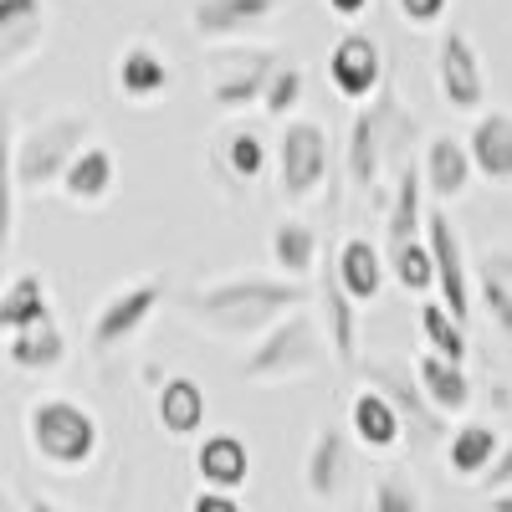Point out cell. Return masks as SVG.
<instances>
[{
  "label": "cell",
  "instance_id": "cell-1",
  "mask_svg": "<svg viewBox=\"0 0 512 512\" xmlns=\"http://www.w3.org/2000/svg\"><path fill=\"white\" fill-rule=\"evenodd\" d=\"M190 318L205 333H221V338H262L277 318L308 308V287L303 282H287V277H262V272H236L221 277L200 292H190Z\"/></svg>",
  "mask_w": 512,
  "mask_h": 512
},
{
  "label": "cell",
  "instance_id": "cell-2",
  "mask_svg": "<svg viewBox=\"0 0 512 512\" xmlns=\"http://www.w3.org/2000/svg\"><path fill=\"white\" fill-rule=\"evenodd\" d=\"M410 134H415V128H410V118H405L395 88H379L369 103H359V113H354V123H349V154H344V159H349V185H354L359 195H374L379 169L405 149Z\"/></svg>",
  "mask_w": 512,
  "mask_h": 512
},
{
  "label": "cell",
  "instance_id": "cell-3",
  "mask_svg": "<svg viewBox=\"0 0 512 512\" xmlns=\"http://www.w3.org/2000/svg\"><path fill=\"white\" fill-rule=\"evenodd\" d=\"M26 441L31 451L57 466V472H77V466H88L98 456V420L88 405L77 400H62V395H47L26 410Z\"/></svg>",
  "mask_w": 512,
  "mask_h": 512
},
{
  "label": "cell",
  "instance_id": "cell-4",
  "mask_svg": "<svg viewBox=\"0 0 512 512\" xmlns=\"http://www.w3.org/2000/svg\"><path fill=\"white\" fill-rule=\"evenodd\" d=\"M323 349H328V338H323L318 318L308 308H297L256 338V349L241 359V379L246 384H277V379L313 374L323 364Z\"/></svg>",
  "mask_w": 512,
  "mask_h": 512
},
{
  "label": "cell",
  "instance_id": "cell-5",
  "mask_svg": "<svg viewBox=\"0 0 512 512\" xmlns=\"http://www.w3.org/2000/svg\"><path fill=\"white\" fill-rule=\"evenodd\" d=\"M88 134H93V123L82 113H52L36 128H26V134L16 139V190L31 195V190L62 185L67 164L93 144Z\"/></svg>",
  "mask_w": 512,
  "mask_h": 512
},
{
  "label": "cell",
  "instance_id": "cell-6",
  "mask_svg": "<svg viewBox=\"0 0 512 512\" xmlns=\"http://www.w3.org/2000/svg\"><path fill=\"white\" fill-rule=\"evenodd\" d=\"M277 180L287 200H313L328 180V134L313 118H287L277 144Z\"/></svg>",
  "mask_w": 512,
  "mask_h": 512
},
{
  "label": "cell",
  "instance_id": "cell-7",
  "mask_svg": "<svg viewBox=\"0 0 512 512\" xmlns=\"http://www.w3.org/2000/svg\"><path fill=\"white\" fill-rule=\"evenodd\" d=\"M425 246H431V262H436V303L456 323H472V277H466V251H461V236H456V226H451V216L441 205L425 210Z\"/></svg>",
  "mask_w": 512,
  "mask_h": 512
},
{
  "label": "cell",
  "instance_id": "cell-8",
  "mask_svg": "<svg viewBox=\"0 0 512 512\" xmlns=\"http://www.w3.org/2000/svg\"><path fill=\"white\" fill-rule=\"evenodd\" d=\"M159 303H164V282L159 277L134 282V287H123L118 297H108V303L98 308V318H93V333H88L93 354H108V349L128 344V338H134L159 313Z\"/></svg>",
  "mask_w": 512,
  "mask_h": 512
},
{
  "label": "cell",
  "instance_id": "cell-9",
  "mask_svg": "<svg viewBox=\"0 0 512 512\" xmlns=\"http://www.w3.org/2000/svg\"><path fill=\"white\" fill-rule=\"evenodd\" d=\"M364 379H369V390H379L384 400L395 405V415L405 420V436L436 441L446 431V415L420 395V384H415L410 369H400V364H364Z\"/></svg>",
  "mask_w": 512,
  "mask_h": 512
},
{
  "label": "cell",
  "instance_id": "cell-10",
  "mask_svg": "<svg viewBox=\"0 0 512 512\" xmlns=\"http://www.w3.org/2000/svg\"><path fill=\"white\" fill-rule=\"evenodd\" d=\"M354 482V436L344 425H323L303 461V487L313 502H338Z\"/></svg>",
  "mask_w": 512,
  "mask_h": 512
},
{
  "label": "cell",
  "instance_id": "cell-11",
  "mask_svg": "<svg viewBox=\"0 0 512 512\" xmlns=\"http://www.w3.org/2000/svg\"><path fill=\"white\" fill-rule=\"evenodd\" d=\"M436 82H441V98H446L456 113H477V108H482V98H487V72H482L477 47H472L461 31H446V36H441V47H436Z\"/></svg>",
  "mask_w": 512,
  "mask_h": 512
},
{
  "label": "cell",
  "instance_id": "cell-12",
  "mask_svg": "<svg viewBox=\"0 0 512 512\" xmlns=\"http://www.w3.org/2000/svg\"><path fill=\"white\" fill-rule=\"evenodd\" d=\"M328 82H333V88L344 93L349 103H369V98L384 88V62H379L374 36H364V31L338 36L333 52H328Z\"/></svg>",
  "mask_w": 512,
  "mask_h": 512
},
{
  "label": "cell",
  "instance_id": "cell-13",
  "mask_svg": "<svg viewBox=\"0 0 512 512\" xmlns=\"http://www.w3.org/2000/svg\"><path fill=\"white\" fill-rule=\"evenodd\" d=\"M277 67H282V62H277V52H267V47L236 52V57L216 72V82H210V103H216L221 113H241V108H251V103H262V93H267V82H272Z\"/></svg>",
  "mask_w": 512,
  "mask_h": 512
},
{
  "label": "cell",
  "instance_id": "cell-14",
  "mask_svg": "<svg viewBox=\"0 0 512 512\" xmlns=\"http://www.w3.org/2000/svg\"><path fill=\"white\" fill-rule=\"evenodd\" d=\"M287 0H195L190 6V31L200 41H236L267 26Z\"/></svg>",
  "mask_w": 512,
  "mask_h": 512
},
{
  "label": "cell",
  "instance_id": "cell-15",
  "mask_svg": "<svg viewBox=\"0 0 512 512\" xmlns=\"http://www.w3.org/2000/svg\"><path fill=\"white\" fill-rule=\"evenodd\" d=\"M472 154H466V139H451V134H436L420 154V185H425V200L431 205H446L456 200L466 185H472Z\"/></svg>",
  "mask_w": 512,
  "mask_h": 512
},
{
  "label": "cell",
  "instance_id": "cell-16",
  "mask_svg": "<svg viewBox=\"0 0 512 512\" xmlns=\"http://www.w3.org/2000/svg\"><path fill=\"white\" fill-rule=\"evenodd\" d=\"M333 277H338V287H344L354 303L364 308V303H374V297L384 292V277H390V267H384V256L374 251V241H364V236H344L333 246Z\"/></svg>",
  "mask_w": 512,
  "mask_h": 512
},
{
  "label": "cell",
  "instance_id": "cell-17",
  "mask_svg": "<svg viewBox=\"0 0 512 512\" xmlns=\"http://www.w3.org/2000/svg\"><path fill=\"white\" fill-rule=\"evenodd\" d=\"M318 313H323V338H328V354L338 364H354L359 359V303L338 287L333 277V262L323 267V282H318Z\"/></svg>",
  "mask_w": 512,
  "mask_h": 512
},
{
  "label": "cell",
  "instance_id": "cell-18",
  "mask_svg": "<svg viewBox=\"0 0 512 512\" xmlns=\"http://www.w3.org/2000/svg\"><path fill=\"white\" fill-rule=\"evenodd\" d=\"M472 169L492 185H512V113H482L466 134Z\"/></svg>",
  "mask_w": 512,
  "mask_h": 512
},
{
  "label": "cell",
  "instance_id": "cell-19",
  "mask_svg": "<svg viewBox=\"0 0 512 512\" xmlns=\"http://www.w3.org/2000/svg\"><path fill=\"white\" fill-rule=\"evenodd\" d=\"M195 472L205 487H216V492H241L246 477H251V451L241 436L231 431H216V436H205L200 451H195Z\"/></svg>",
  "mask_w": 512,
  "mask_h": 512
},
{
  "label": "cell",
  "instance_id": "cell-20",
  "mask_svg": "<svg viewBox=\"0 0 512 512\" xmlns=\"http://www.w3.org/2000/svg\"><path fill=\"white\" fill-rule=\"evenodd\" d=\"M349 436L364 446V451H395L400 441H405V420L395 415V405L384 400L379 390H364L354 395V405H349Z\"/></svg>",
  "mask_w": 512,
  "mask_h": 512
},
{
  "label": "cell",
  "instance_id": "cell-21",
  "mask_svg": "<svg viewBox=\"0 0 512 512\" xmlns=\"http://www.w3.org/2000/svg\"><path fill=\"white\" fill-rule=\"evenodd\" d=\"M410 374H415V384H420V395L431 400L441 415H461L466 405H472V379H466L461 364H451V359H441V354L425 349V354L410 364Z\"/></svg>",
  "mask_w": 512,
  "mask_h": 512
},
{
  "label": "cell",
  "instance_id": "cell-22",
  "mask_svg": "<svg viewBox=\"0 0 512 512\" xmlns=\"http://www.w3.org/2000/svg\"><path fill=\"white\" fill-rule=\"evenodd\" d=\"M113 185H118V159L103 144H88L62 175V195L72 205H103L113 195Z\"/></svg>",
  "mask_w": 512,
  "mask_h": 512
},
{
  "label": "cell",
  "instance_id": "cell-23",
  "mask_svg": "<svg viewBox=\"0 0 512 512\" xmlns=\"http://www.w3.org/2000/svg\"><path fill=\"white\" fill-rule=\"evenodd\" d=\"M154 405H159V425H164L169 436H195L200 425H205V390H200L190 374H169L159 384Z\"/></svg>",
  "mask_w": 512,
  "mask_h": 512
},
{
  "label": "cell",
  "instance_id": "cell-24",
  "mask_svg": "<svg viewBox=\"0 0 512 512\" xmlns=\"http://www.w3.org/2000/svg\"><path fill=\"white\" fill-rule=\"evenodd\" d=\"M6 359L11 369H26V374H47L67 359V333L57 328V318L36 323V328H21L6 338Z\"/></svg>",
  "mask_w": 512,
  "mask_h": 512
},
{
  "label": "cell",
  "instance_id": "cell-25",
  "mask_svg": "<svg viewBox=\"0 0 512 512\" xmlns=\"http://www.w3.org/2000/svg\"><path fill=\"white\" fill-rule=\"evenodd\" d=\"M52 318V297H47V282L41 272H21L11 277V287L0 292V333H21V328H36Z\"/></svg>",
  "mask_w": 512,
  "mask_h": 512
},
{
  "label": "cell",
  "instance_id": "cell-26",
  "mask_svg": "<svg viewBox=\"0 0 512 512\" xmlns=\"http://www.w3.org/2000/svg\"><path fill=\"white\" fill-rule=\"evenodd\" d=\"M118 93L123 98H134V103H149L169 88V62L149 47V41H134V47H123L118 57Z\"/></svg>",
  "mask_w": 512,
  "mask_h": 512
},
{
  "label": "cell",
  "instance_id": "cell-27",
  "mask_svg": "<svg viewBox=\"0 0 512 512\" xmlns=\"http://www.w3.org/2000/svg\"><path fill=\"white\" fill-rule=\"evenodd\" d=\"M425 231V185H420V164H400V180H395V200H390V216H384V236L390 246L420 241Z\"/></svg>",
  "mask_w": 512,
  "mask_h": 512
},
{
  "label": "cell",
  "instance_id": "cell-28",
  "mask_svg": "<svg viewBox=\"0 0 512 512\" xmlns=\"http://www.w3.org/2000/svg\"><path fill=\"white\" fill-rule=\"evenodd\" d=\"M497 451H502L497 431L472 420V425H456V431H451V441H446V466H451L461 482H482V472L492 466Z\"/></svg>",
  "mask_w": 512,
  "mask_h": 512
},
{
  "label": "cell",
  "instance_id": "cell-29",
  "mask_svg": "<svg viewBox=\"0 0 512 512\" xmlns=\"http://www.w3.org/2000/svg\"><path fill=\"white\" fill-rule=\"evenodd\" d=\"M318 262V231L308 221H277L272 226V267L287 277V282H303Z\"/></svg>",
  "mask_w": 512,
  "mask_h": 512
},
{
  "label": "cell",
  "instance_id": "cell-30",
  "mask_svg": "<svg viewBox=\"0 0 512 512\" xmlns=\"http://www.w3.org/2000/svg\"><path fill=\"white\" fill-rule=\"evenodd\" d=\"M41 41V0H0V62H21Z\"/></svg>",
  "mask_w": 512,
  "mask_h": 512
},
{
  "label": "cell",
  "instance_id": "cell-31",
  "mask_svg": "<svg viewBox=\"0 0 512 512\" xmlns=\"http://www.w3.org/2000/svg\"><path fill=\"white\" fill-rule=\"evenodd\" d=\"M477 287H482V308H487V318L512 338V256H507V251H487V256H482Z\"/></svg>",
  "mask_w": 512,
  "mask_h": 512
},
{
  "label": "cell",
  "instance_id": "cell-32",
  "mask_svg": "<svg viewBox=\"0 0 512 512\" xmlns=\"http://www.w3.org/2000/svg\"><path fill=\"white\" fill-rule=\"evenodd\" d=\"M420 338H425V349L451 359V364L466 359V323H456L436 297H425V303H420Z\"/></svg>",
  "mask_w": 512,
  "mask_h": 512
},
{
  "label": "cell",
  "instance_id": "cell-33",
  "mask_svg": "<svg viewBox=\"0 0 512 512\" xmlns=\"http://www.w3.org/2000/svg\"><path fill=\"white\" fill-rule=\"evenodd\" d=\"M390 272L405 292H436V262H431V246L425 241H405V246H390Z\"/></svg>",
  "mask_w": 512,
  "mask_h": 512
},
{
  "label": "cell",
  "instance_id": "cell-34",
  "mask_svg": "<svg viewBox=\"0 0 512 512\" xmlns=\"http://www.w3.org/2000/svg\"><path fill=\"white\" fill-rule=\"evenodd\" d=\"M16 236V139H11V118L0 113V256H6Z\"/></svg>",
  "mask_w": 512,
  "mask_h": 512
},
{
  "label": "cell",
  "instance_id": "cell-35",
  "mask_svg": "<svg viewBox=\"0 0 512 512\" xmlns=\"http://www.w3.org/2000/svg\"><path fill=\"white\" fill-rule=\"evenodd\" d=\"M267 139L256 134V128H236L231 134V144H226V164H231V175L236 180H256L267 169Z\"/></svg>",
  "mask_w": 512,
  "mask_h": 512
},
{
  "label": "cell",
  "instance_id": "cell-36",
  "mask_svg": "<svg viewBox=\"0 0 512 512\" xmlns=\"http://www.w3.org/2000/svg\"><path fill=\"white\" fill-rule=\"evenodd\" d=\"M303 93H308L303 72H297L292 62H282V67L272 72V82H267V93H262V113H272V118H287V113H297Z\"/></svg>",
  "mask_w": 512,
  "mask_h": 512
},
{
  "label": "cell",
  "instance_id": "cell-37",
  "mask_svg": "<svg viewBox=\"0 0 512 512\" xmlns=\"http://www.w3.org/2000/svg\"><path fill=\"white\" fill-rule=\"evenodd\" d=\"M369 502H374V512H425L420 507V492L405 477H379L374 492H369Z\"/></svg>",
  "mask_w": 512,
  "mask_h": 512
},
{
  "label": "cell",
  "instance_id": "cell-38",
  "mask_svg": "<svg viewBox=\"0 0 512 512\" xmlns=\"http://www.w3.org/2000/svg\"><path fill=\"white\" fill-rule=\"evenodd\" d=\"M477 487H482L487 497H492V492H512V441L492 456V466L482 472V482H477Z\"/></svg>",
  "mask_w": 512,
  "mask_h": 512
},
{
  "label": "cell",
  "instance_id": "cell-39",
  "mask_svg": "<svg viewBox=\"0 0 512 512\" xmlns=\"http://www.w3.org/2000/svg\"><path fill=\"white\" fill-rule=\"evenodd\" d=\"M395 6H400V16H405L410 26H436V21L446 16L451 0H395Z\"/></svg>",
  "mask_w": 512,
  "mask_h": 512
},
{
  "label": "cell",
  "instance_id": "cell-40",
  "mask_svg": "<svg viewBox=\"0 0 512 512\" xmlns=\"http://www.w3.org/2000/svg\"><path fill=\"white\" fill-rule=\"evenodd\" d=\"M190 512H241V502H236V492L200 487V492H195V502H190Z\"/></svg>",
  "mask_w": 512,
  "mask_h": 512
},
{
  "label": "cell",
  "instance_id": "cell-41",
  "mask_svg": "<svg viewBox=\"0 0 512 512\" xmlns=\"http://www.w3.org/2000/svg\"><path fill=\"white\" fill-rule=\"evenodd\" d=\"M328 11H333V16H344V21H354V16L369 11V0H328Z\"/></svg>",
  "mask_w": 512,
  "mask_h": 512
},
{
  "label": "cell",
  "instance_id": "cell-42",
  "mask_svg": "<svg viewBox=\"0 0 512 512\" xmlns=\"http://www.w3.org/2000/svg\"><path fill=\"white\" fill-rule=\"evenodd\" d=\"M487 512H512V492H492L487 497Z\"/></svg>",
  "mask_w": 512,
  "mask_h": 512
},
{
  "label": "cell",
  "instance_id": "cell-43",
  "mask_svg": "<svg viewBox=\"0 0 512 512\" xmlns=\"http://www.w3.org/2000/svg\"><path fill=\"white\" fill-rule=\"evenodd\" d=\"M26 512H62L52 497H26Z\"/></svg>",
  "mask_w": 512,
  "mask_h": 512
},
{
  "label": "cell",
  "instance_id": "cell-44",
  "mask_svg": "<svg viewBox=\"0 0 512 512\" xmlns=\"http://www.w3.org/2000/svg\"><path fill=\"white\" fill-rule=\"evenodd\" d=\"M0 512H16V502H11V492L0 487Z\"/></svg>",
  "mask_w": 512,
  "mask_h": 512
}]
</instances>
